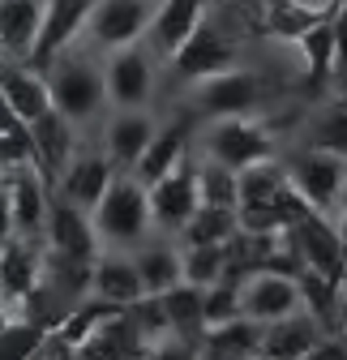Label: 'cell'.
Masks as SVG:
<instances>
[{
    "instance_id": "obj_3",
    "label": "cell",
    "mask_w": 347,
    "mask_h": 360,
    "mask_svg": "<svg viewBox=\"0 0 347 360\" xmlns=\"http://www.w3.org/2000/svg\"><path fill=\"white\" fill-rule=\"evenodd\" d=\"M197 155L244 172L262 159H279V138L262 116H219V120H202Z\"/></svg>"
},
{
    "instance_id": "obj_10",
    "label": "cell",
    "mask_w": 347,
    "mask_h": 360,
    "mask_svg": "<svg viewBox=\"0 0 347 360\" xmlns=\"http://www.w3.org/2000/svg\"><path fill=\"white\" fill-rule=\"evenodd\" d=\"M292 240H296V253L305 262V270H317L330 283H347V236L334 219L326 214H305L300 223H292Z\"/></svg>"
},
{
    "instance_id": "obj_20",
    "label": "cell",
    "mask_w": 347,
    "mask_h": 360,
    "mask_svg": "<svg viewBox=\"0 0 347 360\" xmlns=\"http://www.w3.org/2000/svg\"><path fill=\"white\" fill-rule=\"evenodd\" d=\"M193 120H197L193 112H189V116L159 120V129H155V138H150L146 155H142V159H138V167H133V176L142 180L146 189L155 185L159 176H167L181 159H189V155H193Z\"/></svg>"
},
{
    "instance_id": "obj_32",
    "label": "cell",
    "mask_w": 347,
    "mask_h": 360,
    "mask_svg": "<svg viewBox=\"0 0 347 360\" xmlns=\"http://www.w3.org/2000/svg\"><path fill=\"white\" fill-rule=\"evenodd\" d=\"M197 155V150H193ZM197 193L206 206H240V172L228 163H214L206 155H197Z\"/></svg>"
},
{
    "instance_id": "obj_23",
    "label": "cell",
    "mask_w": 347,
    "mask_h": 360,
    "mask_svg": "<svg viewBox=\"0 0 347 360\" xmlns=\"http://www.w3.org/2000/svg\"><path fill=\"white\" fill-rule=\"evenodd\" d=\"M322 339H326L322 322L309 309H296V313H287V318L262 326V352L257 356H266V360H305Z\"/></svg>"
},
{
    "instance_id": "obj_44",
    "label": "cell",
    "mask_w": 347,
    "mask_h": 360,
    "mask_svg": "<svg viewBox=\"0 0 347 360\" xmlns=\"http://www.w3.org/2000/svg\"><path fill=\"white\" fill-rule=\"evenodd\" d=\"M223 5H236V0H223Z\"/></svg>"
},
{
    "instance_id": "obj_28",
    "label": "cell",
    "mask_w": 347,
    "mask_h": 360,
    "mask_svg": "<svg viewBox=\"0 0 347 360\" xmlns=\"http://www.w3.org/2000/svg\"><path fill=\"white\" fill-rule=\"evenodd\" d=\"M257 352H262V326L249 318L210 326L197 343V360H253Z\"/></svg>"
},
{
    "instance_id": "obj_45",
    "label": "cell",
    "mask_w": 347,
    "mask_h": 360,
    "mask_svg": "<svg viewBox=\"0 0 347 360\" xmlns=\"http://www.w3.org/2000/svg\"><path fill=\"white\" fill-rule=\"evenodd\" d=\"M155 5H159V0H155Z\"/></svg>"
},
{
    "instance_id": "obj_33",
    "label": "cell",
    "mask_w": 347,
    "mask_h": 360,
    "mask_svg": "<svg viewBox=\"0 0 347 360\" xmlns=\"http://www.w3.org/2000/svg\"><path fill=\"white\" fill-rule=\"evenodd\" d=\"M305 146L347 159V103H330L305 120Z\"/></svg>"
},
{
    "instance_id": "obj_1",
    "label": "cell",
    "mask_w": 347,
    "mask_h": 360,
    "mask_svg": "<svg viewBox=\"0 0 347 360\" xmlns=\"http://www.w3.org/2000/svg\"><path fill=\"white\" fill-rule=\"evenodd\" d=\"M43 77H48L52 90V108L73 120L77 129L95 124L99 116H107V77H103V52L86 48L77 39L73 48H65L56 60L43 65Z\"/></svg>"
},
{
    "instance_id": "obj_18",
    "label": "cell",
    "mask_w": 347,
    "mask_h": 360,
    "mask_svg": "<svg viewBox=\"0 0 347 360\" xmlns=\"http://www.w3.org/2000/svg\"><path fill=\"white\" fill-rule=\"evenodd\" d=\"M0 103L26 124L48 116L52 112V90H48L43 69H34L30 60H5L0 56Z\"/></svg>"
},
{
    "instance_id": "obj_27",
    "label": "cell",
    "mask_w": 347,
    "mask_h": 360,
    "mask_svg": "<svg viewBox=\"0 0 347 360\" xmlns=\"http://www.w3.org/2000/svg\"><path fill=\"white\" fill-rule=\"evenodd\" d=\"M287 43H292V52H296V60H300V73H305L309 86L334 82V22H330V18L313 22L309 30H300V34L287 39Z\"/></svg>"
},
{
    "instance_id": "obj_15",
    "label": "cell",
    "mask_w": 347,
    "mask_h": 360,
    "mask_svg": "<svg viewBox=\"0 0 347 360\" xmlns=\"http://www.w3.org/2000/svg\"><path fill=\"white\" fill-rule=\"evenodd\" d=\"M43 245H48L52 253L77 257V262H95L103 253L95 219L86 210H77L73 202L56 198V193H52V210H48V228H43Z\"/></svg>"
},
{
    "instance_id": "obj_42",
    "label": "cell",
    "mask_w": 347,
    "mask_h": 360,
    "mask_svg": "<svg viewBox=\"0 0 347 360\" xmlns=\"http://www.w3.org/2000/svg\"><path fill=\"white\" fill-rule=\"evenodd\" d=\"M343 335H347V300H343Z\"/></svg>"
},
{
    "instance_id": "obj_19",
    "label": "cell",
    "mask_w": 347,
    "mask_h": 360,
    "mask_svg": "<svg viewBox=\"0 0 347 360\" xmlns=\"http://www.w3.org/2000/svg\"><path fill=\"white\" fill-rule=\"evenodd\" d=\"M43 257H48V245L30 240V236H9L5 245H0V292H5V300L13 304V313L39 288Z\"/></svg>"
},
{
    "instance_id": "obj_13",
    "label": "cell",
    "mask_w": 347,
    "mask_h": 360,
    "mask_svg": "<svg viewBox=\"0 0 347 360\" xmlns=\"http://www.w3.org/2000/svg\"><path fill=\"white\" fill-rule=\"evenodd\" d=\"M112 176H116V167H112V159L103 155V146H81V150L69 159V167L56 176L52 193L91 214V210L103 202V193H107V185H112Z\"/></svg>"
},
{
    "instance_id": "obj_2",
    "label": "cell",
    "mask_w": 347,
    "mask_h": 360,
    "mask_svg": "<svg viewBox=\"0 0 347 360\" xmlns=\"http://www.w3.org/2000/svg\"><path fill=\"white\" fill-rule=\"evenodd\" d=\"M95 219V232L103 253H133L142 249L155 232V214H150V189L133 172H116L112 185L103 193V202L91 210Z\"/></svg>"
},
{
    "instance_id": "obj_37",
    "label": "cell",
    "mask_w": 347,
    "mask_h": 360,
    "mask_svg": "<svg viewBox=\"0 0 347 360\" xmlns=\"http://www.w3.org/2000/svg\"><path fill=\"white\" fill-rule=\"evenodd\" d=\"M43 339H48L43 326H34L26 318H13L5 330H0V360H30Z\"/></svg>"
},
{
    "instance_id": "obj_22",
    "label": "cell",
    "mask_w": 347,
    "mask_h": 360,
    "mask_svg": "<svg viewBox=\"0 0 347 360\" xmlns=\"http://www.w3.org/2000/svg\"><path fill=\"white\" fill-rule=\"evenodd\" d=\"M150 352V339L133 326L124 309H112L103 326L77 347V360H146Z\"/></svg>"
},
{
    "instance_id": "obj_8",
    "label": "cell",
    "mask_w": 347,
    "mask_h": 360,
    "mask_svg": "<svg viewBox=\"0 0 347 360\" xmlns=\"http://www.w3.org/2000/svg\"><path fill=\"white\" fill-rule=\"evenodd\" d=\"M232 65H240V48H236L228 22L219 18V9H210V18L193 30V39L176 52V60L167 69H171V77H181V86H189V82H202V77L232 69Z\"/></svg>"
},
{
    "instance_id": "obj_17",
    "label": "cell",
    "mask_w": 347,
    "mask_h": 360,
    "mask_svg": "<svg viewBox=\"0 0 347 360\" xmlns=\"http://www.w3.org/2000/svg\"><path fill=\"white\" fill-rule=\"evenodd\" d=\"M91 9H95V0H43V26H39V39H34L30 65L43 69L65 48H73V43L81 39V30H86Z\"/></svg>"
},
{
    "instance_id": "obj_11",
    "label": "cell",
    "mask_w": 347,
    "mask_h": 360,
    "mask_svg": "<svg viewBox=\"0 0 347 360\" xmlns=\"http://www.w3.org/2000/svg\"><path fill=\"white\" fill-rule=\"evenodd\" d=\"M210 9H214V0H159V5H155V18H150L142 43L155 52V60L163 69L176 60V52L193 39V30L210 18Z\"/></svg>"
},
{
    "instance_id": "obj_40",
    "label": "cell",
    "mask_w": 347,
    "mask_h": 360,
    "mask_svg": "<svg viewBox=\"0 0 347 360\" xmlns=\"http://www.w3.org/2000/svg\"><path fill=\"white\" fill-rule=\"evenodd\" d=\"M13 236V210H9V193L0 189V245Z\"/></svg>"
},
{
    "instance_id": "obj_31",
    "label": "cell",
    "mask_w": 347,
    "mask_h": 360,
    "mask_svg": "<svg viewBox=\"0 0 347 360\" xmlns=\"http://www.w3.org/2000/svg\"><path fill=\"white\" fill-rule=\"evenodd\" d=\"M240 232V210H232V206H197L193 210V219L181 228V245H228L232 236Z\"/></svg>"
},
{
    "instance_id": "obj_5",
    "label": "cell",
    "mask_w": 347,
    "mask_h": 360,
    "mask_svg": "<svg viewBox=\"0 0 347 360\" xmlns=\"http://www.w3.org/2000/svg\"><path fill=\"white\" fill-rule=\"evenodd\" d=\"M292 189L305 198L317 214L339 223V206H343V189H347V159L330 155V150H313V146H300L283 159Z\"/></svg>"
},
{
    "instance_id": "obj_16",
    "label": "cell",
    "mask_w": 347,
    "mask_h": 360,
    "mask_svg": "<svg viewBox=\"0 0 347 360\" xmlns=\"http://www.w3.org/2000/svg\"><path fill=\"white\" fill-rule=\"evenodd\" d=\"M5 193H9V210H13V236L43 240L48 210H52V180L30 163L5 180Z\"/></svg>"
},
{
    "instance_id": "obj_34",
    "label": "cell",
    "mask_w": 347,
    "mask_h": 360,
    "mask_svg": "<svg viewBox=\"0 0 347 360\" xmlns=\"http://www.w3.org/2000/svg\"><path fill=\"white\" fill-rule=\"evenodd\" d=\"M181 262H185V283L210 288L223 279L228 245H181Z\"/></svg>"
},
{
    "instance_id": "obj_6",
    "label": "cell",
    "mask_w": 347,
    "mask_h": 360,
    "mask_svg": "<svg viewBox=\"0 0 347 360\" xmlns=\"http://www.w3.org/2000/svg\"><path fill=\"white\" fill-rule=\"evenodd\" d=\"M159 60L146 43H129L120 52L103 56V77H107V112L120 108H150L159 95Z\"/></svg>"
},
{
    "instance_id": "obj_12",
    "label": "cell",
    "mask_w": 347,
    "mask_h": 360,
    "mask_svg": "<svg viewBox=\"0 0 347 360\" xmlns=\"http://www.w3.org/2000/svg\"><path fill=\"white\" fill-rule=\"evenodd\" d=\"M155 129H159L155 108H120V112H107L103 116L99 146H103V155L112 159L116 172H133L138 159L146 155L150 138H155Z\"/></svg>"
},
{
    "instance_id": "obj_14",
    "label": "cell",
    "mask_w": 347,
    "mask_h": 360,
    "mask_svg": "<svg viewBox=\"0 0 347 360\" xmlns=\"http://www.w3.org/2000/svg\"><path fill=\"white\" fill-rule=\"evenodd\" d=\"M240 300H244V318L257 326H270L287 313L305 309V296H300V279L279 275V270H253V275L240 283Z\"/></svg>"
},
{
    "instance_id": "obj_26",
    "label": "cell",
    "mask_w": 347,
    "mask_h": 360,
    "mask_svg": "<svg viewBox=\"0 0 347 360\" xmlns=\"http://www.w3.org/2000/svg\"><path fill=\"white\" fill-rule=\"evenodd\" d=\"M133 262H138V275H142L146 296H163L176 283H185L181 240H171V236H150L142 249H133Z\"/></svg>"
},
{
    "instance_id": "obj_43",
    "label": "cell",
    "mask_w": 347,
    "mask_h": 360,
    "mask_svg": "<svg viewBox=\"0 0 347 360\" xmlns=\"http://www.w3.org/2000/svg\"><path fill=\"white\" fill-rule=\"evenodd\" d=\"M0 189H5V176H0Z\"/></svg>"
},
{
    "instance_id": "obj_29",
    "label": "cell",
    "mask_w": 347,
    "mask_h": 360,
    "mask_svg": "<svg viewBox=\"0 0 347 360\" xmlns=\"http://www.w3.org/2000/svg\"><path fill=\"white\" fill-rule=\"evenodd\" d=\"M283 189H287L283 159H262L240 172V206L236 210H275Z\"/></svg>"
},
{
    "instance_id": "obj_39",
    "label": "cell",
    "mask_w": 347,
    "mask_h": 360,
    "mask_svg": "<svg viewBox=\"0 0 347 360\" xmlns=\"http://www.w3.org/2000/svg\"><path fill=\"white\" fill-rule=\"evenodd\" d=\"M305 360H347V335H326Z\"/></svg>"
},
{
    "instance_id": "obj_36",
    "label": "cell",
    "mask_w": 347,
    "mask_h": 360,
    "mask_svg": "<svg viewBox=\"0 0 347 360\" xmlns=\"http://www.w3.org/2000/svg\"><path fill=\"white\" fill-rule=\"evenodd\" d=\"M206 330L210 326H223V322H236L244 318V300H240V283L232 279H219V283H210L206 288Z\"/></svg>"
},
{
    "instance_id": "obj_4",
    "label": "cell",
    "mask_w": 347,
    "mask_h": 360,
    "mask_svg": "<svg viewBox=\"0 0 347 360\" xmlns=\"http://www.w3.org/2000/svg\"><path fill=\"white\" fill-rule=\"evenodd\" d=\"M189 112L197 120H219V116H257L266 103V82L257 69L232 65L202 82H189Z\"/></svg>"
},
{
    "instance_id": "obj_41",
    "label": "cell",
    "mask_w": 347,
    "mask_h": 360,
    "mask_svg": "<svg viewBox=\"0 0 347 360\" xmlns=\"http://www.w3.org/2000/svg\"><path fill=\"white\" fill-rule=\"evenodd\" d=\"M13 318H18V313H13V304L5 300V292H0V330H5V326H9Z\"/></svg>"
},
{
    "instance_id": "obj_35",
    "label": "cell",
    "mask_w": 347,
    "mask_h": 360,
    "mask_svg": "<svg viewBox=\"0 0 347 360\" xmlns=\"http://www.w3.org/2000/svg\"><path fill=\"white\" fill-rule=\"evenodd\" d=\"M107 313H112V304H103V300H81L77 309H69L65 313V318H60V326L52 330V335H60L73 352L86 343V339H91L99 326H103V318H107Z\"/></svg>"
},
{
    "instance_id": "obj_25",
    "label": "cell",
    "mask_w": 347,
    "mask_h": 360,
    "mask_svg": "<svg viewBox=\"0 0 347 360\" xmlns=\"http://www.w3.org/2000/svg\"><path fill=\"white\" fill-rule=\"evenodd\" d=\"M43 26V0H0V56L30 60Z\"/></svg>"
},
{
    "instance_id": "obj_7",
    "label": "cell",
    "mask_w": 347,
    "mask_h": 360,
    "mask_svg": "<svg viewBox=\"0 0 347 360\" xmlns=\"http://www.w3.org/2000/svg\"><path fill=\"white\" fill-rule=\"evenodd\" d=\"M155 18V0H95L91 18H86L81 43L95 52H120L129 43H142L146 26Z\"/></svg>"
},
{
    "instance_id": "obj_30",
    "label": "cell",
    "mask_w": 347,
    "mask_h": 360,
    "mask_svg": "<svg viewBox=\"0 0 347 360\" xmlns=\"http://www.w3.org/2000/svg\"><path fill=\"white\" fill-rule=\"evenodd\" d=\"M163 300V313H167V326L171 335H185V339H202L206 335V288L197 283H176L171 292L159 296Z\"/></svg>"
},
{
    "instance_id": "obj_38",
    "label": "cell",
    "mask_w": 347,
    "mask_h": 360,
    "mask_svg": "<svg viewBox=\"0 0 347 360\" xmlns=\"http://www.w3.org/2000/svg\"><path fill=\"white\" fill-rule=\"evenodd\" d=\"M197 343L202 339H185V335H163L150 343L146 360H197Z\"/></svg>"
},
{
    "instance_id": "obj_24",
    "label": "cell",
    "mask_w": 347,
    "mask_h": 360,
    "mask_svg": "<svg viewBox=\"0 0 347 360\" xmlns=\"http://www.w3.org/2000/svg\"><path fill=\"white\" fill-rule=\"evenodd\" d=\"M142 275L133 253H99L95 270H91V300H103L112 309H129L133 300H142Z\"/></svg>"
},
{
    "instance_id": "obj_21",
    "label": "cell",
    "mask_w": 347,
    "mask_h": 360,
    "mask_svg": "<svg viewBox=\"0 0 347 360\" xmlns=\"http://www.w3.org/2000/svg\"><path fill=\"white\" fill-rule=\"evenodd\" d=\"M30 138H34V163H39V172L56 185V176L69 167V159L81 150V129L73 124V120H65L56 108L48 112V116H39L34 124H30Z\"/></svg>"
},
{
    "instance_id": "obj_9",
    "label": "cell",
    "mask_w": 347,
    "mask_h": 360,
    "mask_svg": "<svg viewBox=\"0 0 347 360\" xmlns=\"http://www.w3.org/2000/svg\"><path fill=\"white\" fill-rule=\"evenodd\" d=\"M202 206V193H197V155L181 159L167 176H159L150 185V214H155V232L159 236H171L176 240L181 228L193 219V210Z\"/></svg>"
}]
</instances>
